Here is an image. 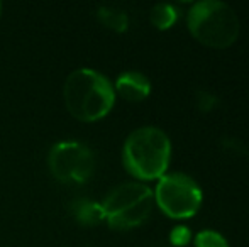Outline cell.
Returning <instances> with one entry per match:
<instances>
[{
	"instance_id": "52a82bcc",
	"label": "cell",
	"mask_w": 249,
	"mask_h": 247,
	"mask_svg": "<svg viewBox=\"0 0 249 247\" xmlns=\"http://www.w3.org/2000/svg\"><path fill=\"white\" fill-rule=\"evenodd\" d=\"M114 90H117L119 95H122L129 102H141L149 97L151 82L141 71H124L115 80Z\"/></svg>"
},
{
	"instance_id": "7c38bea8",
	"label": "cell",
	"mask_w": 249,
	"mask_h": 247,
	"mask_svg": "<svg viewBox=\"0 0 249 247\" xmlns=\"http://www.w3.org/2000/svg\"><path fill=\"white\" fill-rule=\"evenodd\" d=\"M217 103H219V99L212 92H207V90L197 92V107L200 112H212Z\"/></svg>"
},
{
	"instance_id": "4fadbf2b",
	"label": "cell",
	"mask_w": 249,
	"mask_h": 247,
	"mask_svg": "<svg viewBox=\"0 0 249 247\" xmlns=\"http://www.w3.org/2000/svg\"><path fill=\"white\" fill-rule=\"evenodd\" d=\"M190 239H192V232H190V229L185 227V225H177L170 234L171 244L177 247L187 246L188 242H190Z\"/></svg>"
},
{
	"instance_id": "8fae6325",
	"label": "cell",
	"mask_w": 249,
	"mask_h": 247,
	"mask_svg": "<svg viewBox=\"0 0 249 247\" xmlns=\"http://www.w3.org/2000/svg\"><path fill=\"white\" fill-rule=\"evenodd\" d=\"M195 246L197 247H229V242L226 241L222 234H219L217 231H205L198 232L195 237Z\"/></svg>"
},
{
	"instance_id": "8992f818",
	"label": "cell",
	"mask_w": 249,
	"mask_h": 247,
	"mask_svg": "<svg viewBox=\"0 0 249 247\" xmlns=\"http://www.w3.org/2000/svg\"><path fill=\"white\" fill-rule=\"evenodd\" d=\"M48 166L58 181L80 185L87 183L95 173V154L80 141H59L51 146L48 154Z\"/></svg>"
},
{
	"instance_id": "6da1fadb",
	"label": "cell",
	"mask_w": 249,
	"mask_h": 247,
	"mask_svg": "<svg viewBox=\"0 0 249 247\" xmlns=\"http://www.w3.org/2000/svg\"><path fill=\"white\" fill-rule=\"evenodd\" d=\"M70 114L83 122L105 117L115 102V90L104 73L93 68H76L66 76L63 86Z\"/></svg>"
},
{
	"instance_id": "277c9868",
	"label": "cell",
	"mask_w": 249,
	"mask_h": 247,
	"mask_svg": "<svg viewBox=\"0 0 249 247\" xmlns=\"http://www.w3.org/2000/svg\"><path fill=\"white\" fill-rule=\"evenodd\" d=\"M100 203L107 224L115 231H127L141 225L151 215L154 195L153 190L142 183L127 181L112 188Z\"/></svg>"
},
{
	"instance_id": "5bb4252c",
	"label": "cell",
	"mask_w": 249,
	"mask_h": 247,
	"mask_svg": "<svg viewBox=\"0 0 249 247\" xmlns=\"http://www.w3.org/2000/svg\"><path fill=\"white\" fill-rule=\"evenodd\" d=\"M0 16H2V3H0Z\"/></svg>"
},
{
	"instance_id": "3957f363",
	"label": "cell",
	"mask_w": 249,
	"mask_h": 247,
	"mask_svg": "<svg viewBox=\"0 0 249 247\" xmlns=\"http://www.w3.org/2000/svg\"><path fill=\"white\" fill-rule=\"evenodd\" d=\"M187 26L190 34L205 46L222 49L236 43L241 22L236 10L220 0H202L188 9Z\"/></svg>"
},
{
	"instance_id": "30bf717a",
	"label": "cell",
	"mask_w": 249,
	"mask_h": 247,
	"mask_svg": "<svg viewBox=\"0 0 249 247\" xmlns=\"http://www.w3.org/2000/svg\"><path fill=\"white\" fill-rule=\"evenodd\" d=\"M149 20L156 29L166 31L178 20V9L168 2L156 3L149 12Z\"/></svg>"
},
{
	"instance_id": "9c48e42d",
	"label": "cell",
	"mask_w": 249,
	"mask_h": 247,
	"mask_svg": "<svg viewBox=\"0 0 249 247\" xmlns=\"http://www.w3.org/2000/svg\"><path fill=\"white\" fill-rule=\"evenodd\" d=\"M97 19L105 27L115 31V33H125L129 27V16L125 10L114 5H100L97 9Z\"/></svg>"
},
{
	"instance_id": "ba28073f",
	"label": "cell",
	"mask_w": 249,
	"mask_h": 247,
	"mask_svg": "<svg viewBox=\"0 0 249 247\" xmlns=\"http://www.w3.org/2000/svg\"><path fill=\"white\" fill-rule=\"evenodd\" d=\"M70 212L73 214L75 220L87 227L99 225L105 220V212L100 201L90 200V198H80L70 205Z\"/></svg>"
},
{
	"instance_id": "7a4b0ae2",
	"label": "cell",
	"mask_w": 249,
	"mask_h": 247,
	"mask_svg": "<svg viewBox=\"0 0 249 247\" xmlns=\"http://www.w3.org/2000/svg\"><path fill=\"white\" fill-rule=\"evenodd\" d=\"M171 158V141L166 132L153 125L139 127L127 135L122 146V163L139 180H160L166 175Z\"/></svg>"
},
{
	"instance_id": "5b68a950",
	"label": "cell",
	"mask_w": 249,
	"mask_h": 247,
	"mask_svg": "<svg viewBox=\"0 0 249 247\" xmlns=\"http://www.w3.org/2000/svg\"><path fill=\"white\" fill-rule=\"evenodd\" d=\"M154 201L170 218H190L198 212L203 195L192 176L183 173H166L158 180L153 191Z\"/></svg>"
}]
</instances>
